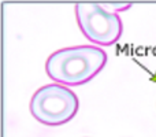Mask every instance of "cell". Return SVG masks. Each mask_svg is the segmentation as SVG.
Listing matches in <instances>:
<instances>
[{
	"label": "cell",
	"instance_id": "cell-3",
	"mask_svg": "<svg viewBox=\"0 0 156 137\" xmlns=\"http://www.w3.org/2000/svg\"><path fill=\"white\" fill-rule=\"evenodd\" d=\"M77 23L82 34L96 45H112L121 38L123 23L119 14L105 4L78 3L74 7Z\"/></svg>",
	"mask_w": 156,
	"mask_h": 137
},
{
	"label": "cell",
	"instance_id": "cell-4",
	"mask_svg": "<svg viewBox=\"0 0 156 137\" xmlns=\"http://www.w3.org/2000/svg\"><path fill=\"white\" fill-rule=\"evenodd\" d=\"M105 7H107L108 10H111V11H114V13L118 14L119 11L127 10V8H130L132 5L130 4H105Z\"/></svg>",
	"mask_w": 156,
	"mask_h": 137
},
{
	"label": "cell",
	"instance_id": "cell-2",
	"mask_svg": "<svg viewBox=\"0 0 156 137\" xmlns=\"http://www.w3.org/2000/svg\"><path fill=\"white\" fill-rule=\"evenodd\" d=\"M80 100L76 92L62 84H47L33 93L29 103L30 114L47 126L65 125L76 117Z\"/></svg>",
	"mask_w": 156,
	"mask_h": 137
},
{
	"label": "cell",
	"instance_id": "cell-1",
	"mask_svg": "<svg viewBox=\"0 0 156 137\" xmlns=\"http://www.w3.org/2000/svg\"><path fill=\"white\" fill-rule=\"evenodd\" d=\"M107 54L97 45H76L52 52L45 62V73L54 82L66 86L83 85L100 73Z\"/></svg>",
	"mask_w": 156,
	"mask_h": 137
}]
</instances>
